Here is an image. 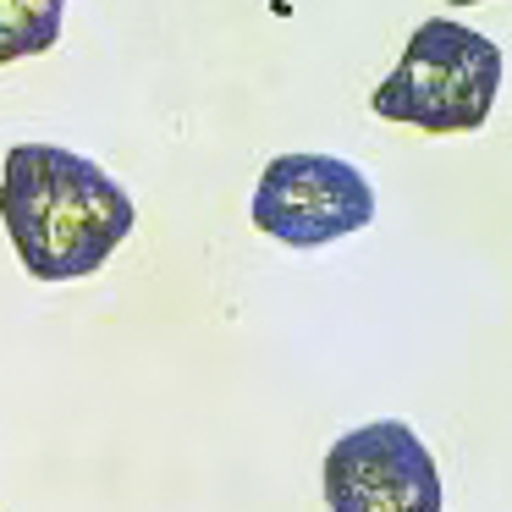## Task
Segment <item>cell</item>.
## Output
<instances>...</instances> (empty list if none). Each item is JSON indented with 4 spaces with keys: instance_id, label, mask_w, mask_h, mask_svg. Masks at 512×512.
<instances>
[{
    "instance_id": "6da1fadb",
    "label": "cell",
    "mask_w": 512,
    "mask_h": 512,
    "mask_svg": "<svg viewBox=\"0 0 512 512\" xmlns=\"http://www.w3.org/2000/svg\"><path fill=\"white\" fill-rule=\"evenodd\" d=\"M0 221L28 276H94L127 243L138 210L127 188L61 144H17L0 171Z\"/></svg>"
},
{
    "instance_id": "7a4b0ae2",
    "label": "cell",
    "mask_w": 512,
    "mask_h": 512,
    "mask_svg": "<svg viewBox=\"0 0 512 512\" xmlns=\"http://www.w3.org/2000/svg\"><path fill=\"white\" fill-rule=\"evenodd\" d=\"M501 94V45L452 17H430L408 34V50L375 89V116L419 133H474Z\"/></svg>"
},
{
    "instance_id": "3957f363",
    "label": "cell",
    "mask_w": 512,
    "mask_h": 512,
    "mask_svg": "<svg viewBox=\"0 0 512 512\" xmlns=\"http://www.w3.org/2000/svg\"><path fill=\"white\" fill-rule=\"evenodd\" d=\"M254 226L287 248H325L375 221V188L353 160L336 155H276L259 171Z\"/></svg>"
},
{
    "instance_id": "277c9868",
    "label": "cell",
    "mask_w": 512,
    "mask_h": 512,
    "mask_svg": "<svg viewBox=\"0 0 512 512\" xmlns=\"http://www.w3.org/2000/svg\"><path fill=\"white\" fill-rule=\"evenodd\" d=\"M325 507L331 512H441V468L402 419L347 430L325 452Z\"/></svg>"
},
{
    "instance_id": "5b68a950",
    "label": "cell",
    "mask_w": 512,
    "mask_h": 512,
    "mask_svg": "<svg viewBox=\"0 0 512 512\" xmlns=\"http://www.w3.org/2000/svg\"><path fill=\"white\" fill-rule=\"evenodd\" d=\"M61 12L67 0H0V67L45 56L61 39Z\"/></svg>"
},
{
    "instance_id": "8992f818",
    "label": "cell",
    "mask_w": 512,
    "mask_h": 512,
    "mask_svg": "<svg viewBox=\"0 0 512 512\" xmlns=\"http://www.w3.org/2000/svg\"><path fill=\"white\" fill-rule=\"evenodd\" d=\"M446 6H479V0H446Z\"/></svg>"
}]
</instances>
